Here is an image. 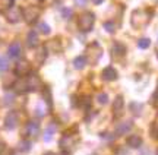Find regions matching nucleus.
<instances>
[{"label":"nucleus","instance_id":"12","mask_svg":"<svg viewBox=\"0 0 158 155\" xmlns=\"http://www.w3.org/2000/svg\"><path fill=\"white\" fill-rule=\"evenodd\" d=\"M27 82H28L29 92L37 91V89H40V86H41V80H40V78L37 75H29L27 78Z\"/></svg>","mask_w":158,"mask_h":155},{"label":"nucleus","instance_id":"8","mask_svg":"<svg viewBox=\"0 0 158 155\" xmlns=\"http://www.w3.org/2000/svg\"><path fill=\"white\" fill-rule=\"evenodd\" d=\"M123 108H124V100L122 95H117L116 100L113 101V116L116 119L123 114Z\"/></svg>","mask_w":158,"mask_h":155},{"label":"nucleus","instance_id":"35","mask_svg":"<svg viewBox=\"0 0 158 155\" xmlns=\"http://www.w3.org/2000/svg\"><path fill=\"white\" fill-rule=\"evenodd\" d=\"M2 3H3V6H5V7H10V6H13L15 0H2Z\"/></svg>","mask_w":158,"mask_h":155},{"label":"nucleus","instance_id":"40","mask_svg":"<svg viewBox=\"0 0 158 155\" xmlns=\"http://www.w3.org/2000/svg\"><path fill=\"white\" fill-rule=\"evenodd\" d=\"M44 155H56V154H54V152H45Z\"/></svg>","mask_w":158,"mask_h":155},{"label":"nucleus","instance_id":"19","mask_svg":"<svg viewBox=\"0 0 158 155\" xmlns=\"http://www.w3.org/2000/svg\"><path fill=\"white\" fill-rule=\"evenodd\" d=\"M85 64H86V59H85V56H79V57H76L73 60V67L75 69H84L85 67Z\"/></svg>","mask_w":158,"mask_h":155},{"label":"nucleus","instance_id":"23","mask_svg":"<svg viewBox=\"0 0 158 155\" xmlns=\"http://www.w3.org/2000/svg\"><path fill=\"white\" fill-rule=\"evenodd\" d=\"M130 110H132L136 116H139V114H141V110H142V104H139V103H130Z\"/></svg>","mask_w":158,"mask_h":155},{"label":"nucleus","instance_id":"4","mask_svg":"<svg viewBox=\"0 0 158 155\" xmlns=\"http://www.w3.org/2000/svg\"><path fill=\"white\" fill-rule=\"evenodd\" d=\"M40 15H41V9L38 6H28V7H25L22 10V18L25 19V22L29 23V25L37 22Z\"/></svg>","mask_w":158,"mask_h":155},{"label":"nucleus","instance_id":"22","mask_svg":"<svg viewBox=\"0 0 158 155\" xmlns=\"http://www.w3.org/2000/svg\"><path fill=\"white\" fill-rule=\"evenodd\" d=\"M56 129H57V126L54 124V123H51L50 126L45 129V135H44V141H50L51 139V136H53V133L56 132Z\"/></svg>","mask_w":158,"mask_h":155},{"label":"nucleus","instance_id":"44","mask_svg":"<svg viewBox=\"0 0 158 155\" xmlns=\"http://www.w3.org/2000/svg\"><path fill=\"white\" fill-rule=\"evenodd\" d=\"M157 155H158V149H157Z\"/></svg>","mask_w":158,"mask_h":155},{"label":"nucleus","instance_id":"29","mask_svg":"<svg viewBox=\"0 0 158 155\" xmlns=\"http://www.w3.org/2000/svg\"><path fill=\"white\" fill-rule=\"evenodd\" d=\"M44 100L47 101V105L51 107V100H50V89L48 88H44Z\"/></svg>","mask_w":158,"mask_h":155},{"label":"nucleus","instance_id":"26","mask_svg":"<svg viewBox=\"0 0 158 155\" xmlns=\"http://www.w3.org/2000/svg\"><path fill=\"white\" fill-rule=\"evenodd\" d=\"M38 29H40V32H43V34H45V35L50 34V27H48L45 22L38 23Z\"/></svg>","mask_w":158,"mask_h":155},{"label":"nucleus","instance_id":"10","mask_svg":"<svg viewBox=\"0 0 158 155\" xmlns=\"http://www.w3.org/2000/svg\"><path fill=\"white\" fill-rule=\"evenodd\" d=\"M59 145H60V148H62L63 151H66V152H69V151H72V148H73L75 145V139L70 136V135H64L62 139H60V142H59Z\"/></svg>","mask_w":158,"mask_h":155},{"label":"nucleus","instance_id":"34","mask_svg":"<svg viewBox=\"0 0 158 155\" xmlns=\"http://www.w3.org/2000/svg\"><path fill=\"white\" fill-rule=\"evenodd\" d=\"M82 105H84L85 108H88L91 105V98L89 97H84L82 98Z\"/></svg>","mask_w":158,"mask_h":155},{"label":"nucleus","instance_id":"25","mask_svg":"<svg viewBox=\"0 0 158 155\" xmlns=\"http://www.w3.org/2000/svg\"><path fill=\"white\" fill-rule=\"evenodd\" d=\"M45 56H47V51H45V47H43V48H41V50L38 51V54H37V60H38L40 64H41L45 60Z\"/></svg>","mask_w":158,"mask_h":155},{"label":"nucleus","instance_id":"20","mask_svg":"<svg viewBox=\"0 0 158 155\" xmlns=\"http://www.w3.org/2000/svg\"><path fill=\"white\" fill-rule=\"evenodd\" d=\"M149 136L154 141H158V123L157 121L151 123V126H149Z\"/></svg>","mask_w":158,"mask_h":155},{"label":"nucleus","instance_id":"18","mask_svg":"<svg viewBox=\"0 0 158 155\" xmlns=\"http://www.w3.org/2000/svg\"><path fill=\"white\" fill-rule=\"evenodd\" d=\"M126 144L129 145L130 148H141L142 138H141V136H138V135H132V136H129V138H127Z\"/></svg>","mask_w":158,"mask_h":155},{"label":"nucleus","instance_id":"3","mask_svg":"<svg viewBox=\"0 0 158 155\" xmlns=\"http://www.w3.org/2000/svg\"><path fill=\"white\" fill-rule=\"evenodd\" d=\"M102 56V50L98 43H92L89 46L86 47V63H91V64H95Z\"/></svg>","mask_w":158,"mask_h":155},{"label":"nucleus","instance_id":"42","mask_svg":"<svg viewBox=\"0 0 158 155\" xmlns=\"http://www.w3.org/2000/svg\"><path fill=\"white\" fill-rule=\"evenodd\" d=\"M37 2H44V0H37Z\"/></svg>","mask_w":158,"mask_h":155},{"label":"nucleus","instance_id":"14","mask_svg":"<svg viewBox=\"0 0 158 155\" xmlns=\"http://www.w3.org/2000/svg\"><path fill=\"white\" fill-rule=\"evenodd\" d=\"M111 54L114 57H123L126 54V47L116 41V43H113V47H111Z\"/></svg>","mask_w":158,"mask_h":155},{"label":"nucleus","instance_id":"33","mask_svg":"<svg viewBox=\"0 0 158 155\" xmlns=\"http://www.w3.org/2000/svg\"><path fill=\"white\" fill-rule=\"evenodd\" d=\"M7 67H9L7 60H6V59H0V69H2V70H6Z\"/></svg>","mask_w":158,"mask_h":155},{"label":"nucleus","instance_id":"31","mask_svg":"<svg viewBox=\"0 0 158 155\" xmlns=\"http://www.w3.org/2000/svg\"><path fill=\"white\" fill-rule=\"evenodd\" d=\"M151 104H152L154 107H158V89L152 94V97H151Z\"/></svg>","mask_w":158,"mask_h":155},{"label":"nucleus","instance_id":"15","mask_svg":"<svg viewBox=\"0 0 158 155\" xmlns=\"http://www.w3.org/2000/svg\"><path fill=\"white\" fill-rule=\"evenodd\" d=\"M13 86H15V91H16L18 94H25V92H29V88H28V82H27V78H25V79H19V80H16V82L13 84Z\"/></svg>","mask_w":158,"mask_h":155},{"label":"nucleus","instance_id":"9","mask_svg":"<svg viewBox=\"0 0 158 155\" xmlns=\"http://www.w3.org/2000/svg\"><path fill=\"white\" fill-rule=\"evenodd\" d=\"M40 132V123L35 120H31L25 126V135L27 136H37Z\"/></svg>","mask_w":158,"mask_h":155},{"label":"nucleus","instance_id":"38","mask_svg":"<svg viewBox=\"0 0 158 155\" xmlns=\"http://www.w3.org/2000/svg\"><path fill=\"white\" fill-rule=\"evenodd\" d=\"M75 3H76L78 6H81V7H82V6L86 5V0H75Z\"/></svg>","mask_w":158,"mask_h":155},{"label":"nucleus","instance_id":"21","mask_svg":"<svg viewBox=\"0 0 158 155\" xmlns=\"http://www.w3.org/2000/svg\"><path fill=\"white\" fill-rule=\"evenodd\" d=\"M31 142H29V141H27V139H25V141H21V142H19V144H18V149L21 151V152H28L29 149H31Z\"/></svg>","mask_w":158,"mask_h":155},{"label":"nucleus","instance_id":"27","mask_svg":"<svg viewBox=\"0 0 158 155\" xmlns=\"http://www.w3.org/2000/svg\"><path fill=\"white\" fill-rule=\"evenodd\" d=\"M97 101L101 104V105H104V104L108 103V95H107V94H104V92H101V94H98V97H97Z\"/></svg>","mask_w":158,"mask_h":155},{"label":"nucleus","instance_id":"36","mask_svg":"<svg viewBox=\"0 0 158 155\" xmlns=\"http://www.w3.org/2000/svg\"><path fill=\"white\" fill-rule=\"evenodd\" d=\"M6 100H5V103L6 104H10L12 101H13V95H12V94H7V95H6Z\"/></svg>","mask_w":158,"mask_h":155},{"label":"nucleus","instance_id":"41","mask_svg":"<svg viewBox=\"0 0 158 155\" xmlns=\"http://www.w3.org/2000/svg\"><path fill=\"white\" fill-rule=\"evenodd\" d=\"M141 155H149V154H148V152H142Z\"/></svg>","mask_w":158,"mask_h":155},{"label":"nucleus","instance_id":"2","mask_svg":"<svg viewBox=\"0 0 158 155\" xmlns=\"http://www.w3.org/2000/svg\"><path fill=\"white\" fill-rule=\"evenodd\" d=\"M95 22V16L92 12H85L78 18V27L82 32H89Z\"/></svg>","mask_w":158,"mask_h":155},{"label":"nucleus","instance_id":"43","mask_svg":"<svg viewBox=\"0 0 158 155\" xmlns=\"http://www.w3.org/2000/svg\"><path fill=\"white\" fill-rule=\"evenodd\" d=\"M157 57H158V51H157Z\"/></svg>","mask_w":158,"mask_h":155},{"label":"nucleus","instance_id":"6","mask_svg":"<svg viewBox=\"0 0 158 155\" xmlns=\"http://www.w3.org/2000/svg\"><path fill=\"white\" fill-rule=\"evenodd\" d=\"M31 72V63L27 60H19L15 66V73L18 76H28Z\"/></svg>","mask_w":158,"mask_h":155},{"label":"nucleus","instance_id":"13","mask_svg":"<svg viewBox=\"0 0 158 155\" xmlns=\"http://www.w3.org/2000/svg\"><path fill=\"white\" fill-rule=\"evenodd\" d=\"M40 44V40H38V35L35 31H29L28 35H27V46L29 48H35V47H38Z\"/></svg>","mask_w":158,"mask_h":155},{"label":"nucleus","instance_id":"17","mask_svg":"<svg viewBox=\"0 0 158 155\" xmlns=\"http://www.w3.org/2000/svg\"><path fill=\"white\" fill-rule=\"evenodd\" d=\"M9 56H10L12 59H18L19 56H21V51H22V48H21V44L18 43V41H15V43H12L10 46H9Z\"/></svg>","mask_w":158,"mask_h":155},{"label":"nucleus","instance_id":"32","mask_svg":"<svg viewBox=\"0 0 158 155\" xmlns=\"http://www.w3.org/2000/svg\"><path fill=\"white\" fill-rule=\"evenodd\" d=\"M63 13V18H66V19H69V18L72 16V9H69V7H64L62 10Z\"/></svg>","mask_w":158,"mask_h":155},{"label":"nucleus","instance_id":"1","mask_svg":"<svg viewBox=\"0 0 158 155\" xmlns=\"http://www.w3.org/2000/svg\"><path fill=\"white\" fill-rule=\"evenodd\" d=\"M152 9H138L132 13V25L135 28H143L152 18Z\"/></svg>","mask_w":158,"mask_h":155},{"label":"nucleus","instance_id":"11","mask_svg":"<svg viewBox=\"0 0 158 155\" xmlns=\"http://www.w3.org/2000/svg\"><path fill=\"white\" fill-rule=\"evenodd\" d=\"M102 79L107 80V82H111V80H116L117 79V70L111 67V66H107L106 69L102 70Z\"/></svg>","mask_w":158,"mask_h":155},{"label":"nucleus","instance_id":"30","mask_svg":"<svg viewBox=\"0 0 158 155\" xmlns=\"http://www.w3.org/2000/svg\"><path fill=\"white\" fill-rule=\"evenodd\" d=\"M104 28H106V31H107V32H111V34L116 31V29H114V23L113 22H106V23H104Z\"/></svg>","mask_w":158,"mask_h":155},{"label":"nucleus","instance_id":"16","mask_svg":"<svg viewBox=\"0 0 158 155\" xmlns=\"http://www.w3.org/2000/svg\"><path fill=\"white\" fill-rule=\"evenodd\" d=\"M132 127H133V123H132V120L122 121V123H120V124H117V127H116V133H117V135L127 133L129 130H132Z\"/></svg>","mask_w":158,"mask_h":155},{"label":"nucleus","instance_id":"37","mask_svg":"<svg viewBox=\"0 0 158 155\" xmlns=\"http://www.w3.org/2000/svg\"><path fill=\"white\" fill-rule=\"evenodd\" d=\"M6 148H7V146H6V144H3V142H0V155H3L6 152Z\"/></svg>","mask_w":158,"mask_h":155},{"label":"nucleus","instance_id":"28","mask_svg":"<svg viewBox=\"0 0 158 155\" xmlns=\"http://www.w3.org/2000/svg\"><path fill=\"white\" fill-rule=\"evenodd\" d=\"M45 113H47L45 108L41 105V104H38V105H37V108H35V114L38 116V117H43V116H45Z\"/></svg>","mask_w":158,"mask_h":155},{"label":"nucleus","instance_id":"7","mask_svg":"<svg viewBox=\"0 0 158 155\" xmlns=\"http://www.w3.org/2000/svg\"><path fill=\"white\" fill-rule=\"evenodd\" d=\"M18 121H19V116H18L16 111H9L5 117V127L12 130L18 126Z\"/></svg>","mask_w":158,"mask_h":155},{"label":"nucleus","instance_id":"39","mask_svg":"<svg viewBox=\"0 0 158 155\" xmlns=\"http://www.w3.org/2000/svg\"><path fill=\"white\" fill-rule=\"evenodd\" d=\"M92 2H94V3H95V5H100V3H102V2H104V0H92Z\"/></svg>","mask_w":158,"mask_h":155},{"label":"nucleus","instance_id":"5","mask_svg":"<svg viewBox=\"0 0 158 155\" xmlns=\"http://www.w3.org/2000/svg\"><path fill=\"white\" fill-rule=\"evenodd\" d=\"M5 18L7 22L10 23H18L22 19V9L18 6H10L5 10Z\"/></svg>","mask_w":158,"mask_h":155},{"label":"nucleus","instance_id":"24","mask_svg":"<svg viewBox=\"0 0 158 155\" xmlns=\"http://www.w3.org/2000/svg\"><path fill=\"white\" fill-rule=\"evenodd\" d=\"M149 46H151V40L149 38H141L138 41V47L139 48H148Z\"/></svg>","mask_w":158,"mask_h":155}]
</instances>
